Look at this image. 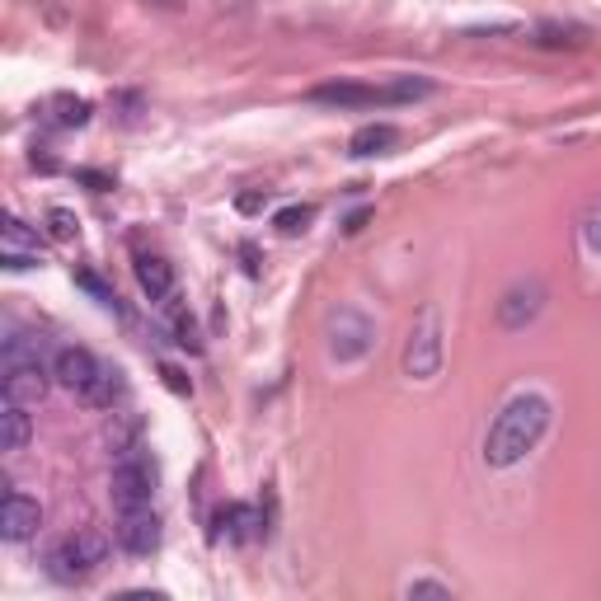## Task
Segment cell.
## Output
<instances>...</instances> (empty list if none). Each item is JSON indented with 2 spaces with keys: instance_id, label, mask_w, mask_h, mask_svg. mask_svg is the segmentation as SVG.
Returning a JSON list of instances; mask_svg holds the SVG:
<instances>
[{
  "instance_id": "6da1fadb",
  "label": "cell",
  "mask_w": 601,
  "mask_h": 601,
  "mask_svg": "<svg viewBox=\"0 0 601 601\" xmlns=\"http://www.w3.org/2000/svg\"><path fill=\"white\" fill-rule=\"evenodd\" d=\"M550 419H554V409H550L546 395H536V391L512 395L508 405L498 409L489 437H484V465H489V470H512V465H522L526 456H532L540 442H546Z\"/></svg>"
},
{
  "instance_id": "7a4b0ae2",
  "label": "cell",
  "mask_w": 601,
  "mask_h": 601,
  "mask_svg": "<svg viewBox=\"0 0 601 601\" xmlns=\"http://www.w3.org/2000/svg\"><path fill=\"white\" fill-rule=\"evenodd\" d=\"M433 94L427 80H395V85H357V80H329L310 90V104H329V108H371V104H409V99Z\"/></svg>"
},
{
  "instance_id": "3957f363",
  "label": "cell",
  "mask_w": 601,
  "mask_h": 601,
  "mask_svg": "<svg viewBox=\"0 0 601 601\" xmlns=\"http://www.w3.org/2000/svg\"><path fill=\"white\" fill-rule=\"evenodd\" d=\"M155 484H161V465H155V456L141 447L123 451L118 461H113V475H108V494H113V508H146L155 498Z\"/></svg>"
},
{
  "instance_id": "277c9868",
  "label": "cell",
  "mask_w": 601,
  "mask_h": 601,
  "mask_svg": "<svg viewBox=\"0 0 601 601\" xmlns=\"http://www.w3.org/2000/svg\"><path fill=\"white\" fill-rule=\"evenodd\" d=\"M104 560H108V540L99 536V532H76V536H66L62 546H52V554H48V574L71 588V583H85V578H90Z\"/></svg>"
},
{
  "instance_id": "5b68a950",
  "label": "cell",
  "mask_w": 601,
  "mask_h": 601,
  "mask_svg": "<svg viewBox=\"0 0 601 601\" xmlns=\"http://www.w3.org/2000/svg\"><path fill=\"white\" fill-rule=\"evenodd\" d=\"M405 371L413 381H433L442 371V315L433 306H423V315L409 329L405 343Z\"/></svg>"
},
{
  "instance_id": "8992f818",
  "label": "cell",
  "mask_w": 601,
  "mask_h": 601,
  "mask_svg": "<svg viewBox=\"0 0 601 601\" xmlns=\"http://www.w3.org/2000/svg\"><path fill=\"white\" fill-rule=\"evenodd\" d=\"M52 367H42V357H0V385H5V399L14 405H38L52 385Z\"/></svg>"
},
{
  "instance_id": "52a82bcc",
  "label": "cell",
  "mask_w": 601,
  "mask_h": 601,
  "mask_svg": "<svg viewBox=\"0 0 601 601\" xmlns=\"http://www.w3.org/2000/svg\"><path fill=\"white\" fill-rule=\"evenodd\" d=\"M371 343H376V329H371L367 315L338 310L334 320H329V353H334L338 362H357V357H367Z\"/></svg>"
},
{
  "instance_id": "ba28073f",
  "label": "cell",
  "mask_w": 601,
  "mask_h": 601,
  "mask_svg": "<svg viewBox=\"0 0 601 601\" xmlns=\"http://www.w3.org/2000/svg\"><path fill=\"white\" fill-rule=\"evenodd\" d=\"M113 536H118V546L127 554H137V560H146V554L161 550V517L146 508H123L118 512V526H113Z\"/></svg>"
},
{
  "instance_id": "9c48e42d",
  "label": "cell",
  "mask_w": 601,
  "mask_h": 601,
  "mask_svg": "<svg viewBox=\"0 0 601 601\" xmlns=\"http://www.w3.org/2000/svg\"><path fill=\"white\" fill-rule=\"evenodd\" d=\"M0 264H5L10 273H24V268H38L42 264L34 226H24L20 217H5V231H0Z\"/></svg>"
},
{
  "instance_id": "30bf717a",
  "label": "cell",
  "mask_w": 601,
  "mask_h": 601,
  "mask_svg": "<svg viewBox=\"0 0 601 601\" xmlns=\"http://www.w3.org/2000/svg\"><path fill=\"white\" fill-rule=\"evenodd\" d=\"M546 306V282L540 278H526L517 287H508V296L498 300V324L503 329H526Z\"/></svg>"
},
{
  "instance_id": "8fae6325",
  "label": "cell",
  "mask_w": 601,
  "mask_h": 601,
  "mask_svg": "<svg viewBox=\"0 0 601 601\" xmlns=\"http://www.w3.org/2000/svg\"><path fill=\"white\" fill-rule=\"evenodd\" d=\"M38 526H42V508H38V498H28V494H5V512H0V536L10 540V546H24V540H34L38 536Z\"/></svg>"
},
{
  "instance_id": "7c38bea8",
  "label": "cell",
  "mask_w": 601,
  "mask_h": 601,
  "mask_svg": "<svg viewBox=\"0 0 601 601\" xmlns=\"http://www.w3.org/2000/svg\"><path fill=\"white\" fill-rule=\"evenodd\" d=\"M94 371H99V357L90 348H80V343H66V348H56L52 357V376L62 391H85V385L94 381Z\"/></svg>"
},
{
  "instance_id": "4fadbf2b",
  "label": "cell",
  "mask_w": 601,
  "mask_h": 601,
  "mask_svg": "<svg viewBox=\"0 0 601 601\" xmlns=\"http://www.w3.org/2000/svg\"><path fill=\"white\" fill-rule=\"evenodd\" d=\"M254 540V536H264V512H254L250 503H226L217 517H212V540Z\"/></svg>"
},
{
  "instance_id": "5bb4252c",
  "label": "cell",
  "mask_w": 601,
  "mask_h": 601,
  "mask_svg": "<svg viewBox=\"0 0 601 601\" xmlns=\"http://www.w3.org/2000/svg\"><path fill=\"white\" fill-rule=\"evenodd\" d=\"M123 395H127V381H123V367H113V362H99L94 381L80 391V399H85L90 409H113Z\"/></svg>"
},
{
  "instance_id": "9a60e30c",
  "label": "cell",
  "mask_w": 601,
  "mask_h": 601,
  "mask_svg": "<svg viewBox=\"0 0 601 601\" xmlns=\"http://www.w3.org/2000/svg\"><path fill=\"white\" fill-rule=\"evenodd\" d=\"M137 282L151 300H169L175 296V268H169L161 254H137Z\"/></svg>"
},
{
  "instance_id": "2e32d148",
  "label": "cell",
  "mask_w": 601,
  "mask_h": 601,
  "mask_svg": "<svg viewBox=\"0 0 601 601\" xmlns=\"http://www.w3.org/2000/svg\"><path fill=\"white\" fill-rule=\"evenodd\" d=\"M28 405H14L5 399V409H0V451H24L28 437H34V419L24 413Z\"/></svg>"
},
{
  "instance_id": "e0dca14e",
  "label": "cell",
  "mask_w": 601,
  "mask_h": 601,
  "mask_svg": "<svg viewBox=\"0 0 601 601\" xmlns=\"http://www.w3.org/2000/svg\"><path fill=\"white\" fill-rule=\"evenodd\" d=\"M399 141V132L391 123H367V127H357L353 141H348V155H357V161H371V155H385Z\"/></svg>"
},
{
  "instance_id": "ac0fdd59",
  "label": "cell",
  "mask_w": 601,
  "mask_h": 601,
  "mask_svg": "<svg viewBox=\"0 0 601 601\" xmlns=\"http://www.w3.org/2000/svg\"><path fill=\"white\" fill-rule=\"evenodd\" d=\"M48 118L56 127H85L90 123V99H76V94H56L48 104Z\"/></svg>"
},
{
  "instance_id": "d6986e66",
  "label": "cell",
  "mask_w": 601,
  "mask_h": 601,
  "mask_svg": "<svg viewBox=\"0 0 601 601\" xmlns=\"http://www.w3.org/2000/svg\"><path fill=\"white\" fill-rule=\"evenodd\" d=\"M310 221H315V207H306V203L282 207L278 217H273V226H278L282 235H300V231H310Z\"/></svg>"
},
{
  "instance_id": "ffe728a7",
  "label": "cell",
  "mask_w": 601,
  "mask_h": 601,
  "mask_svg": "<svg viewBox=\"0 0 601 601\" xmlns=\"http://www.w3.org/2000/svg\"><path fill=\"white\" fill-rule=\"evenodd\" d=\"M71 278H76V287L90 292V296L99 300V306H113V310H118V296H113V287H108V282L99 278V273H90V268H76Z\"/></svg>"
},
{
  "instance_id": "44dd1931",
  "label": "cell",
  "mask_w": 601,
  "mask_h": 601,
  "mask_svg": "<svg viewBox=\"0 0 601 601\" xmlns=\"http://www.w3.org/2000/svg\"><path fill=\"white\" fill-rule=\"evenodd\" d=\"M48 226H52L56 240H76V235H80V221L71 217L66 207H52V212H48Z\"/></svg>"
},
{
  "instance_id": "7402d4cb",
  "label": "cell",
  "mask_w": 601,
  "mask_h": 601,
  "mask_svg": "<svg viewBox=\"0 0 601 601\" xmlns=\"http://www.w3.org/2000/svg\"><path fill=\"white\" fill-rule=\"evenodd\" d=\"M583 245H588L592 254H601V203L588 212V221H583Z\"/></svg>"
},
{
  "instance_id": "603a6c76",
  "label": "cell",
  "mask_w": 601,
  "mask_h": 601,
  "mask_svg": "<svg viewBox=\"0 0 601 601\" xmlns=\"http://www.w3.org/2000/svg\"><path fill=\"white\" fill-rule=\"evenodd\" d=\"M405 597H409V601H413V597H437V601H447L451 588H447V583H427V578H419V583H409V588H405Z\"/></svg>"
},
{
  "instance_id": "cb8c5ba5",
  "label": "cell",
  "mask_w": 601,
  "mask_h": 601,
  "mask_svg": "<svg viewBox=\"0 0 601 601\" xmlns=\"http://www.w3.org/2000/svg\"><path fill=\"white\" fill-rule=\"evenodd\" d=\"M161 376H165V385H169V391H175V395H193V381H189V376H183V371H179V367H169V362H161Z\"/></svg>"
},
{
  "instance_id": "d4e9b609",
  "label": "cell",
  "mask_w": 601,
  "mask_h": 601,
  "mask_svg": "<svg viewBox=\"0 0 601 601\" xmlns=\"http://www.w3.org/2000/svg\"><path fill=\"white\" fill-rule=\"evenodd\" d=\"M76 179H80V183H90L94 193H108V189H113V179H108V175H99V169H76Z\"/></svg>"
},
{
  "instance_id": "484cf974",
  "label": "cell",
  "mask_w": 601,
  "mask_h": 601,
  "mask_svg": "<svg viewBox=\"0 0 601 601\" xmlns=\"http://www.w3.org/2000/svg\"><path fill=\"white\" fill-rule=\"evenodd\" d=\"M240 259H245V273H250V278H259V273H264V264H259V250H254L250 240H245V245H240Z\"/></svg>"
},
{
  "instance_id": "4316f807",
  "label": "cell",
  "mask_w": 601,
  "mask_h": 601,
  "mask_svg": "<svg viewBox=\"0 0 601 601\" xmlns=\"http://www.w3.org/2000/svg\"><path fill=\"white\" fill-rule=\"evenodd\" d=\"M264 203H268V189H254V193H240L235 207H240V212H259Z\"/></svg>"
},
{
  "instance_id": "83f0119b",
  "label": "cell",
  "mask_w": 601,
  "mask_h": 601,
  "mask_svg": "<svg viewBox=\"0 0 601 601\" xmlns=\"http://www.w3.org/2000/svg\"><path fill=\"white\" fill-rule=\"evenodd\" d=\"M371 221V207H362V212H353V217L348 221H343V231H348V235H357V231H362V226Z\"/></svg>"
}]
</instances>
